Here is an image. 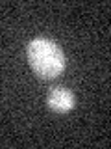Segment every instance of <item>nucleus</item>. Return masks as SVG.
I'll return each mask as SVG.
<instances>
[{
  "label": "nucleus",
  "mask_w": 111,
  "mask_h": 149,
  "mask_svg": "<svg viewBox=\"0 0 111 149\" xmlns=\"http://www.w3.org/2000/svg\"><path fill=\"white\" fill-rule=\"evenodd\" d=\"M26 58L32 71L43 80L58 78L67 67V60H65L61 47L46 37H35L28 43Z\"/></svg>",
  "instance_id": "1"
},
{
  "label": "nucleus",
  "mask_w": 111,
  "mask_h": 149,
  "mask_svg": "<svg viewBox=\"0 0 111 149\" xmlns=\"http://www.w3.org/2000/svg\"><path fill=\"white\" fill-rule=\"evenodd\" d=\"M46 106L54 112V114H69L76 106V97L71 90L63 86H56L48 91L46 95Z\"/></svg>",
  "instance_id": "2"
}]
</instances>
